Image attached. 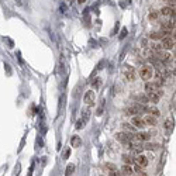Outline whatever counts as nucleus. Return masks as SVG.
<instances>
[{
	"label": "nucleus",
	"instance_id": "f257e3e1",
	"mask_svg": "<svg viewBox=\"0 0 176 176\" xmlns=\"http://www.w3.org/2000/svg\"><path fill=\"white\" fill-rule=\"evenodd\" d=\"M164 95V92H162V89L159 88L158 90H155V92H147V97H148V101L149 103H154L156 104L159 99H161V96Z\"/></svg>",
	"mask_w": 176,
	"mask_h": 176
},
{
	"label": "nucleus",
	"instance_id": "f03ea898",
	"mask_svg": "<svg viewBox=\"0 0 176 176\" xmlns=\"http://www.w3.org/2000/svg\"><path fill=\"white\" fill-rule=\"evenodd\" d=\"M140 76H141V79H144L145 82L151 80L152 76H154V71H152V68H151V66H142V68L140 69Z\"/></svg>",
	"mask_w": 176,
	"mask_h": 176
},
{
	"label": "nucleus",
	"instance_id": "7ed1b4c3",
	"mask_svg": "<svg viewBox=\"0 0 176 176\" xmlns=\"http://www.w3.org/2000/svg\"><path fill=\"white\" fill-rule=\"evenodd\" d=\"M162 49H166V51H171V49H173L175 48V37L172 38V37H169V35H166L162 38Z\"/></svg>",
	"mask_w": 176,
	"mask_h": 176
},
{
	"label": "nucleus",
	"instance_id": "20e7f679",
	"mask_svg": "<svg viewBox=\"0 0 176 176\" xmlns=\"http://www.w3.org/2000/svg\"><path fill=\"white\" fill-rule=\"evenodd\" d=\"M123 73H124V76L125 79L128 80V82H132V80H135V69L130 65H125L124 66V69H123Z\"/></svg>",
	"mask_w": 176,
	"mask_h": 176
},
{
	"label": "nucleus",
	"instance_id": "39448f33",
	"mask_svg": "<svg viewBox=\"0 0 176 176\" xmlns=\"http://www.w3.org/2000/svg\"><path fill=\"white\" fill-rule=\"evenodd\" d=\"M116 138H117V141H120L123 144H128L134 140V135L128 134V132H117L116 134Z\"/></svg>",
	"mask_w": 176,
	"mask_h": 176
},
{
	"label": "nucleus",
	"instance_id": "423d86ee",
	"mask_svg": "<svg viewBox=\"0 0 176 176\" xmlns=\"http://www.w3.org/2000/svg\"><path fill=\"white\" fill-rule=\"evenodd\" d=\"M131 124L137 128V130H141V128H144L145 127V123H144V118L142 117H140L138 114L137 116H134L131 118Z\"/></svg>",
	"mask_w": 176,
	"mask_h": 176
},
{
	"label": "nucleus",
	"instance_id": "0eeeda50",
	"mask_svg": "<svg viewBox=\"0 0 176 176\" xmlns=\"http://www.w3.org/2000/svg\"><path fill=\"white\" fill-rule=\"evenodd\" d=\"M134 162H135V165L141 166V168H145V166L148 165V156L138 154L135 158H134Z\"/></svg>",
	"mask_w": 176,
	"mask_h": 176
},
{
	"label": "nucleus",
	"instance_id": "6e6552de",
	"mask_svg": "<svg viewBox=\"0 0 176 176\" xmlns=\"http://www.w3.org/2000/svg\"><path fill=\"white\" fill-rule=\"evenodd\" d=\"M144 110V107H141V106H131V107H128L127 110H125V114L127 116H137V114H140L141 111Z\"/></svg>",
	"mask_w": 176,
	"mask_h": 176
},
{
	"label": "nucleus",
	"instance_id": "1a4fd4ad",
	"mask_svg": "<svg viewBox=\"0 0 176 176\" xmlns=\"http://www.w3.org/2000/svg\"><path fill=\"white\" fill-rule=\"evenodd\" d=\"M96 100V93L93 92V90H88L86 93H85V103L86 104H93V101Z\"/></svg>",
	"mask_w": 176,
	"mask_h": 176
},
{
	"label": "nucleus",
	"instance_id": "9d476101",
	"mask_svg": "<svg viewBox=\"0 0 176 176\" xmlns=\"http://www.w3.org/2000/svg\"><path fill=\"white\" fill-rule=\"evenodd\" d=\"M144 123H145V125L155 127V125H156V123H158V120H156V117H155V116L148 114V116H145V117H144Z\"/></svg>",
	"mask_w": 176,
	"mask_h": 176
},
{
	"label": "nucleus",
	"instance_id": "9b49d317",
	"mask_svg": "<svg viewBox=\"0 0 176 176\" xmlns=\"http://www.w3.org/2000/svg\"><path fill=\"white\" fill-rule=\"evenodd\" d=\"M121 173L124 176H131L134 173V169L131 168V165H127V164H124L123 168H121Z\"/></svg>",
	"mask_w": 176,
	"mask_h": 176
},
{
	"label": "nucleus",
	"instance_id": "f8f14e48",
	"mask_svg": "<svg viewBox=\"0 0 176 176\" xmlns=\"http://www.w3.org/2000/svg\"><path fill=\"white\" fill-rule=\"evenodd\" d=\"M161 14H162V16H172V17L175 18V9H173V7H162Z\"/></svg>",
	"mask_w": 176,
	"mask_h": 176
},
{
	"label": "nucleus",
	"instance_id": "ddd939ff",
	"mask_svg": "<svg viewBox=\"0 0 176 176\" xmlns=\"http://www.w3.org/2000/svg\"><path fill=\"white\" fill-rule=\"evenodd\" d=\"M71 145H72L73 148H79V147L82 145V140H80V137H79V135H73V137L71 138Z\"/></svg>",
	"mask_w": 176,
	"mask_h": 176
},
{
	"label": "nucleus",
	"instance_id": "4468645a",
	"mask_svg": "<svg viewBox=\"0 0 176 176\" xmlns=\"http://www.w3.org/2000/svg\"><path fill=\"white\" fill-rule=\"evenodd\" d=\"M123 128H124L125 132H135L137 131V128L132 125L131 123H123Z\"/></svg>",
	"mask_w": 176,
	"mask_h": 176
},
{
	"label": "nucleus",
	"instance_id": "2eb2a0df",
	"mask_svg": "<svg viewBox=\"0 0 176 176\" xmlns=\"http://www.w3.org/2000/svg\"><path fill=\"white\" fill-rule=\"evenodd\" d=\"M156 55H158V58H159V61H164V62H165V61H168V59H169V56H171L168 52H162V51L156 52Z\"/></svg>",
	"mask_w": 176,
	"mask_h": 176
},
{
	"label": "nucleus",
	"instance_id": "dca6fc26",
	"mask_svg": "<svg viewBox=\"0 0 176 176\" xmlns=\"http://www.w3.org/2000/svg\"><path fill=\"white\" fill-rule=\"evenodd\" d=\"M75 172V165L73 164H69V165L66 166V171H65V175L66 176H71L72 173Z\"/></svg>",
	"mask_w": 176,
	"mask_h": 176
},
{
	"label": "nucleus",
	"instance_id": "f3484780",
	"mask_svg": "<svg viewBox=\"0 0 176 176\" xmlns=\"http://www.w3.org/2000/svg\"><path fill=\"white\" fill-rule=\"evenodd\" d=\"M123 161H124V164H127V165L134 164V158H131L130 155H123Z\"/></svg>",
	"mask_w": 176,
	"mask_h": 176
},
{
	"label": "nucleus",
	"instance_id": "a211bd4d",
	"mask_svg": "<svg viewBox=\"0 0 176 176\" xmlns=\"http://www.w3.org/2000/svg\"><path fill=\"white\" fill-rule=\"evenodd\" d=\"M144 110H147L148 113H149V114H152V116H155V117H156V116L159 114V111H158V109H155V107H149V109H144Z\"/></svg>",
	"mask_w": 176,
	"mask_h": 176
},
{
	"label": "nucleus",
	"instance_id": "6ab92c4d",
	"mask_svg": "<svg viewBox=\"0 0 176 176\" xmlns=\"http://www.w3.org/2000/svg\"><path fill=\"white\" fill-rule=\"evenodd\" d=\"M162 35H164L162 33H152L151 34V38H155V40L156 38H162Z\"/></svg>",
	"mask_w": 176,
	"mask_h": 176
},
{
	"label": "nucleus",
	"instance_id": "aec40b11",
	"mask_svg": "<svg viewBox=\"0 0 176 176\" xmlns=\"http://www.w3.org/2000/svg\"><path fill=\"white\" fill-rule=\"evenodd\" d=\"M149 18H151V20H155V18H158V13H156V11H152V13H149Z\"/></svg>",
	"mask_w": 176,
	"mask_h": 176
},
{
	"label": "nucleus",
	"instance_id": "412c9836",
	"mask_svg": "<svg viewBox=\"0 0 176 176\" xmlns=\"http://www.w3.org/2000/svg\"><path fill=\"white\" fill-rule=\"evenodd\" d=\"M104 168H109V171H116V169H117V168H116V166L114 165H111V164H106V165H104Z\"/></svg>",
	"mask_w": 176,
	"mask_h": 176
},
{
	"label": "nucleus",
	"instance_id": "4be33fe9",
	"mask_svg": "<svg viewBox=\"0 0 176 176\" xmlns=\"http://www.w3.org/2000/svg\"><path fill=\"white\" fill-rule=\"evenodd\" d=\"M165 127H166V128H168V130H171V128H173V124H172L171 121L168 120V121H166V123H165Z\"/></svg>",
	"mask_w": 176,
	"mask_h": 176
},
{
	"label": "nucleus",
	"instance_id": "5701e85b",
	"mask_svg": "<svg viewBox=\"0 0 176 176\" xmlns=\"http://www.w3.org/2000/svg\"><path fill=\"white\" fill-rule=\"evenodd\" d=\"M109 176H121V173L120 172H117V169H116V171H111Z\"/></svg>",
	"mask_w": 176,
	"mask_h": 176
},
{
	"label": "nucleus",
	"instance_id": "b1692460",
	"mask_svg": "<svg viewBox=\"0 0 176 176\" xmlns=\"http://www.w3.org/2000/svg\"><path fill=\"white\" fill-rule=\"evenodd\" d=\"M137 176H148V175H147V173H144L142 171H141V172H138V175H137Z\"/></svg>",
	"mask_w": 176,
	"mask_h": 176
},
{
	"label": "nucleus",
	"instance_id": "393cba45",
	"mask_svg": "<svg viewBox=\"0 0 176 176\" xmlns=\"http://www.w3.org/2000/svg\"><path fill=\"white\" fill-rule=\"evenodd\" d=\"M125 33H127V30H125V28H124V30H123V33H121V38H123V37H124V35H125Z\"/></svg>",
	"mask_w": 176,
	"mask_h": 176
},
{
	"label": "nucleus",
	"instance_id": "a878e982",
	"mask_svg": "<svg viewBox=\"0 0 176 176\" xmlns=\"http://www.w3.org/2000/svg\"><path fill=\"white\" fill-rule=\"evenodd\" d=\"M85 1H86V0H77V3H79V4H83Z\"/></svg>",
	"mask_w": 176,
	"mask_h": 176
},
{
	"label": "nucleus",
	"instance_id": "bb28decb",
	"mask_svg": "<svg viewBox=\"0 0 176 176\" xmlns=\"http://www.w3.org/2000/svg\"><path fill=\"white\" fill-rule=\"evenodd\" d=\"M168 1H171V0H168Z\"/></svg>",
	"mask_w": 176,
	"mask_h": 176
}]
</instances>
